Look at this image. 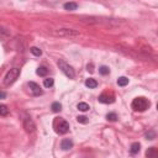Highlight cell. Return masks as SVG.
Wrapping results in <instances>:
<instances>
[{
  "mask_svg": "<svg viewBox=\"0 0 158 158\" xmlns=\"http://www.w3.org/2000/svg\"><path fill=\"white\" fill-rule=\"evenodd\" d=\"M150 105H151V103H150L148 99H146L143 97H139V98L133 99V101L131 104V108H132L133 111L143 112V111H146L147 109L150 108Z\"/></svg>",
  "mask_w": 158,
  "mask_h": 158,
  "instance_id": "obj_1",
  "label": "cell"
},
{
  "mask_svg": "<svg viewBox=\"0 0 158 158\" xmlns=\"http://www.w3.org/2000/svg\"><path fill=\"white\" fill-rule=\"evenodd\" d=\"M19 76H20V69L19 68H11L5 74V77H4V80H3L4 85L5 87H10L11 84H14L16 82V79L19 78Z\"/></svg>",
  "mask_w": 158,
  "mask_h": 158,
  "instance_id": "obj_2",
  "label": "cell"
},
{
  "mask_svg": "<svg viewBox=\"0 0 158 158\" xmlns=\"http://www.w3.org/2000/svg\"><path fill=\"white\" fill-rule=\"evenodd\" d=\"M53 127H55V131L57 133H59V135H66L69 131V124L64 119L58 118L53 122Z\"/></svg>",
  "mask_w": 158,
  "mask_h": 158,
  "instance_id": "obj_3",
  "label": "cell"
},
{
  "mask_svg": "<svg viewBox=\"0 0 158 158\" xmlns=\"http://www.w3.org/2000/svg\"><path fill=\"white\" fill-rule=\"evenodd\" d=\"M52 34L56 36H62V37H76L80 35L78 31L73 30V28H58V30L52 31Z\"/></svg>",
  "mask_w": 158,
  "mask_h": 158,
  "instance_id": "obj_4",
  "label": "cell"
},
{
  "mask_svg": "<svg viewBox=\"0 0 158 158\" xmlns=\"http://www.w3.org/2000/svg\"><path fill=\"white\" fill-rule=\"evenodd\" d=\"M58 67H59V69L64 73V74L69 78V79H74L76 78V72H74V69H73L69 64H67V63L64 62V61H58Z\"/></svg>",
  "mask_w": 158,
  "mask_h": 158,
  "instance_id": "obj_5",
  "label": "cell"
},
{
  "mask_svg": "<svg viewBox=\"0 0 158 158\" xmlns=\"http://www.w3.org/2000/svg\"><path fill=\"white\" fill-rule=\"evenodd\" d=\"M24 129H25L26 132H28V133L35 132V130H36V125H35L34 120L31 119V118H26V119H24Z\"/></svg>",
  "mask_w": 158,
  "mask_h": 158,
  "instance_id": "obj_6",
  "label": "cell"
},
{
  "mask_svg": "<svg viewBox=\"0 0 158 158\" xmlns=\"http://www.w3.org/2000/svg\"><path fill=\"white\" fill-rule=\"evenodd\" d=\"M28 88H30V91L32 93V95H35V97H40V95H42V94H43V91L41 90V88H40L38 84H36L34 82H30L28 83Z\"/></svg>",
  "mask_w": 158,
  "mask_h": 158,
  "instance_id": "obj_7",
  "label": "cell"
},
{
  "mask_svg": "<svg viewBox=\"0 0 158 158\" xmlns=\"http://www.w3.org/2000/svg\"><path fill=\"white\" fill-rule=\"evenodd\" d=\"M146 157L147 158H158V148L157 147H150V148H147Z\"/></svg>",
  "mask_w": 158,
  "mask_h": 158,
  "instance_id": "obj_8",
  "label": "cell"
},
{
  "mask_svg": "<svg viewBox=\"0 0 158 158\" xmlns=\"http://www.w3.org/2000/svg\"><path fill=\"white\" fill-rule=\"evenodd\" d=\"M99 101L103 103V104H111L115 101L114 97L112 95H108V94H101V95L99 97Z\"/></svg>",
  "mask_w": 158,
  "mask_h": 158,
  "instance_id": "obj_9",
  "label": "cell"
},
{
  "mask_svg": "<svg viewBox=\"0 0 158 158\" xmlns=\"http://www.w3.org/2000/svg\"><path fill=\"white\" fill-rule=\"evenodd\" d=\"M72 147H73V141H72V140H69V139L62 140V142H61V148H62V150L68 151V150L72 148Z\"/></svg>",
  "mask_w": 158,
  "mask_h": 158,
  "instance_id": "obj_10",
  "label": "cell"
},
{
  "mask_svg": "<svg viewBox=\"0 0 158 158\" xmlns=\"http://www.w3.org/2000/svg\"><path fill=\"white\" fill-rule=\"evenodd\" d=\"M85 87H88L89 89H94V88L98 87V82L95 79H93V78H89V79L85 80Z\"/></svg>",
  "mask_w": 158,
  "mask_h": 158,
  "instance_id": "obj_11",
  "label": "cell"
},
{
  "mask_svg": "<svg viewBox=\"0 0 158 158\" xmlns=\"http://www.w3.org/2000/svg\"><path fill=\"white\" fill-rule=\"evenodd\" d=\"M140 150H141V145H140L139 142L132 143L131 147H130V152H131L132 154H137V153L140 152Z\"/></svg>",
  "mask_w": 158,
  "mask_h": 158,
  "instance_id": "obj_12",
  "label": "cell"
},
{
  "mask_svg": "<svg viewBox=\"0 0 158 158\" xmlns=\"http://www.w3.org/2000/svg\"><path fill=\"white\" fill-rule=\"evenodd\" d=\"M64 9L68 10V11H74V10L78 9V4L77 3H66L64 4Z\"/></svg>",
  "mask_w": 158,
  "mask_h": 158,
  "instance_id": "obj_13",
  "label": "cell"
},
{
  "mask_svg": "<svg viewBox=\"0 0 158 158\" xmlns=\"http://www.w3.org/2000/svg\"><path fill=\"white\" fill-rule=\"evenodd\" d=\"M36 73H37V76H40V77H46L47 74H48V69L46 68V67H38V69L36 70Z\"/></svg>",
  "mask_w": 158,
  "mask_h": 158,
  "instance_id": "obj_14",
  "label": "cell"
},
{
  "mask_svg": "<svg viewBox=\"0 0 158 158\" xmlns=\"http://www.w3.org/2000/svg\"><path fill=\"white\" fill-rule=\"evenodd\" d=\"M118 84L120 87H126L129 84V78H126V77H120L118 79Z\"/></svg>",
  "mask_w": 158,
  "mask_h": 158,
  "instance_id": "obj_15",
  "label": "cell"
},
{
  "mask_svg": "<svg viewBox=\"0 0 158 158\" xmlns=\"http://www.w3.org/2000/svg\"><path fill=\"white\" fill-rule=\"evenodd\" d=\"M77 108H78V110H80V111H83V112H84V111H88V110L90 109V106H89L87 103H79Z\"/></svg>",
  "mask_w": 158,
  "mask_h": 158,
  "instance_id": "obj_16",
  "label": "cell"
},
{
  "mask_svg": "<svg viewBox=\"0 0 158 158\" xmlns=\"http://www.w3.org/2000/svg\"><path fill=\"white\" fill-rule=\"evenodd\" d=\"M55 84V79L53 78H46L45 80H43V85L46 87V88H51L52 85Z\"/></svg>",
  "mask_w": 158,
  "mask_h": 158,
  "instance_id": "obj_17",
  "label": "cell"
},
{
  "mask_svg": "<svg viewBox=\"0 0 158 158\" xmlns=\"http://www.w3.org/2000/svg\"><path fill=\"white\" fill-rule=\"evenodd\" d=\"M51 109H52L53 112H59L62 110V105L59 103H53V104H52V106H51Z\"/></svg>",
  "mask_w": 158,
  "mask_h": 158,
  "instance_id": "obj_18",
  "label": "cell"
},
{
  "mask_svg": "<svg viewBox=\"0 0 158 158\" xmlns=\"http://www.w3.org/2000/svg\"><path fill=\"white\" fill-rule=\"evenodd\" d=\"M31 53H32L34 56H36V57H40L41 55H42V51L38 48V47H31Z\"/></svg>",
  "mask_w": 158,
  "mask_h": 158,
  "instance_id": "obj_19",
  "label": "cell"
},
{
  "mask_svg": "<svg viewBox=\"0 0 158 158\" xmlns=\"http://www.w3.org/2000/svg\"><path fill=\"white\" fill-rule=\"evenodd\" d=\"M99 72H100V74H103V76H108L109 73H110V69L106 66H101L99 68Z\"/></svg>",
  "mask_w": 158,
  "mask_h": 158,
  "instance_id": "obj_20",
  "label": "cell"
},
{
  "mask_svg": "<svg viewBox=\"0 0 158 158\" xmlns=\"http://www.w3.org/2000/svg\"><path fill=\"white\" fill-rule=\"evenodd\" d=\"M7 112H9V110H7L6 105H4V104L0 105V115H1V116H6Z\"/></svg>",
  "mask_w": 158,
  "mask_h": 158,
  "instance_id": "obj_21",
  "label": "cell"
},
{
  "mask_svg": "<svg viewBox=\"0 0 158 158\" xmlns=\"http://www.w3.org/2000/svg\"><path fill=\"white\" fill-rule=\"evenodd\" d=\"M106 119H108L109 121H116V120H118V115L115 114V112H110V114L106 115Z\"/></svg>",
  "mask_w": 158,
  "mask_h": 158,
  "instance_id": "obj_22",
  "label": "cell"
},
{
  "mask_svg": "<svg viewBox=\"0 0 158 158\" xmlns=\"http://www.w3.org/2000/svg\"><path fill=\"white\" fill-rule=\"evenodd\" d=\"M146 139L147 140H153V139H156V132L154 131H148V132H146Z\"/></svg>",
  "mask_w": 158,
  "mask_h": 158,
  "instance_id": "obj_23",
  "label": "cell"
},
{
  "mask_svg": "<svg viewBox=\"0 0 158 158\" xmlns=\"http://www.w3.org/2000/svg\"><path fill=\"white\" fill-rule=\"evenodd\" d=\"M77 120H78V122H80V124H87V122H88V118H87V116H78Z\"/></svg>",
  "mask_w": 158,
  "mask_h": 158,
  "instance_id": "obj_24",
  "label": "cell"
},
{
  "mask_svg": "<svg viewBox=\"0 0 158 158\" xmlns=\"http://www.w3.org/2000/svg\"><path fill=\"white\" fill-rule=\"evenodd\" d=\"M88 70H90V72H93V70H94V69H93V64H90V66L88 64Z\"/></svg>",
  "mask_w": 158,
  "mask_h": 158,
  "instance_id": "obj_25",
  "label": "cell"
},
{
  "mask_svg": "<svg viewBox=\"0 0 158 158\" xmlns=\"http://www.w3.org/2000/svg\"><path fill=\"white\" fill-rule=\"evenodd\" d=\"M5 98V93L4 91H1V99H4Z\"/></svg>",
  "mask_w": 158,
  "mask_h": 158,
  "instance_id": "obj_26",
  "label": "cell"
},
{
  "mask_svg": "<svg viewBox=\"0 0 158 158\" xmlns=\"http://www.w3.org/2000/svg\"><path fill=\"white\" fill-rule=\"evenodd\" d=\"M157 110H158V103H157Z\"/></svg>",
  "mask_w": 158,
  "mask_h": 158,
  "instance_id": "obj_27",
  "label": "cell"
}]
</instances>
